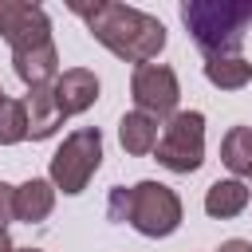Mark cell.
<instances>
[{"label": "cell", "instance_id": "cell-8", "mask_svg": "<svg viewBox=\"0 0 252 252\" xmlns=\"http://www.w3.org/2000/svg\"><path fill=\"white\" fill-rule=\"evenodd\" d=\"M12 71L16 79L35 91V87H51L59 79V51H55V39H43V43H32V47H16L12 51Z\"/></svg>", "mask_w": 252, "mask_h": 252}, {"label": "cell", "instance_id": "cell-21", "mask_svg": "<svg viewBox=\"0 0 252 252\" xmlns=\"http://www.w3.org/2000/svg\"><path fill=\"white\" fill-rule=\"evenodd\" d=\"M0 98H4V91H0Z\"/></svg>", "mask_w": 252, "mask_h": 252}, {"label": "cell", "instance_id": "cell-3", "mask_svg": "<svg viewBox=\"0 0 252 252\" xmlns=\"http://www.w3.org/2000/svg\"><path fill=\"white\" fill-rule=\"evenodd\" d=\"M98 165H102V134H98V126H83V130H71L63 138V146L51 154L47 181L55 185V193L79 197L91 185V177L98 173Z\"/></svg>", "mask_w": 252, "mask_h": 252}, {"label": "cell", "instance_id": "cell-4", "mask_svg": "<svg viewBox=\"0 0 252 252\" xmlns=\"http://www.w3.org/2000/svg\"><path fill=\"white\" fill-rule=\"evenodd\" d=\"M181 197L161 181H138L126 189V224H134L142 236L161 240L181 228Z\"/></svg>", "mask_w": 252, "mask_h": 252}, {"label": "cell", "instance_id": "cell-16", "mask_svg": "<svg viewBox=\"0 0 252 252\" xmlns=\"http://www.w3.org/2000/svg\"><path fill=\"white\" fill-rule=\"evenodd\" d=\"M28 138V106L24 98H0V146H16Z\"/></svg>", "mask_w": 252, "mask_h": 252}, {"label": "cell", "instance_id": "cell-11", "mask_svg": "<svg viewBox=\"0 0 252 252\" xmlns=\"http://www.w3.org/2000/svg\"><path fill=\"white\" fill-rule=\"evenodd\" d=\"M51 209H55V185L47 177H28L24 185H16V220L39 224L51 217Z\"/></svg>", "mask_w": 252, "mask_h": 252}, {"label": "cell", "instance_id": "cell-2", "mask_svg": "<svg viewBox=\"0 0 252 252\" xmlns=\"http://www.w3.org/2000/svg\"><path fill=\"white\" fill-rule=\"evenodd\" d=\"M181 24L205 59L240 55V43L252 28V4L248 0H185Z\"/></svg>", "mask_w": 252, "mask_h": 252}, {"label": "cell", "instance_id": "cell-1", "mask_svg": "<svg viewBox=\"0 0 252 252\" xmlns=\"http://www.w3.org/2000/svg\"><path fill=\"white\" fill-rule=\"evenodd\" d=\"M75 16L87 20V32L122 63H154L165 47V24L142 8L118 4V0H94V4H71Z\"/></svg>", "mask_w": 252, "mask_h": 252}, {"label": "cell", "instance_id": "cell-9", "mask_svg": "<svg viewBox=\"0 0 252 252\" xmlns=\"http://www.w3.org/2000/svg\"><path fill=\"white\" fill-rule=\"evenodd\" d=\"M51 87H55V98H59V106H63L67 118H71V114H83V110H91V106L98 102V75L87 71V67H67V71H59V79H55Z\"/></svg>", "mask_w": 252, "mask_h": 252}, {"label": "cell", "instance_id": "cell-12", "mask_svg": "<svg viewBox=\"0 0 252 252\" xmlns=\"http://www.w3.org/2000/svg\"><path fill=\"white\" fill-rule=\"evenodd\" d=\"M248 181H236V177H224V181H213L205 189V213L213 220H228V217H240L248 209Z\"/></svg>", "mask_w": 252, "mask_h": 252}, {"label": "cell", "instance_id": "cell-15", "mask_svg": "<svg viewBox=\"0 0 252 252\" xmlns=\"http://www.w3.org/2000/svg\"><path fill=\"white\" fill-rule=\"evenodd\" d=\"M205 79L220 91H240L252 83V63L244 55H213L205 59Z\"/></svg>", "mask_w": 252, "mask_h": 252}, {"label": "cell", "instance_id": "cell-10", "mask_svg": "<svg viewBox=\"0 0 252 252\" xmlns=\"http://www.w3.org/2000/svg\"><path fill=\"white\" fill-rule=\"evenodd\" d=\"M24 106H28V138H32V142L51 138V134L67 122V114H63V106H59V98H55V87H35V91H28Z\"/></svg>", "mask_w": 252, "mask_h": 252}, {"label": "cell", "instance_id": "cell-18", "mask_svg": "<svg viewBox=\"0 0 252 252\" xmlns=\"http://www.w3.org/2000/svg\"><path fill=\"white\" fill-rule=\"evenodd\" d=\"M217 252H252V240H240V236H232V240H224Z\"/></svg>", "mask_w": 252, "mask_h": 252}, {"label": "cell", "instance_id": "cell-5", "mask_svg": "<svg viewBox=\"0 0 252 252\" xmlns=\"http://www.w3.org/2000/svg\"><path fill=\"white\" fill-rule=\"evenodd\" d=\"M154 158L169 173H193L205 161V114L201 110H177L161 122Z\"/></svg>", "mask_w": 252, "mask_h": 252}, {"label": "cell", "instance_id": "cell-14", "mask_svg": "<svg viewBox=\"0 0 252 252\" xmlns=\"http://www.w3.org/2000/svg\"><path fill=\"white\" fill-rule=\"evenodd\" d=\"M220 161L236 181H252V126H232L220 138Z\"/></svg>", "mask_w": 252, "mask_h": 252}, {"label": "cell", "instance_id": "cell-22", "mask_svg": "<svg viewBox=\"0 0 252 252\" xmlns=\"http://www.w3.org/2000/svg\"><path fill=\"white\" fill-rule=\"evenodd\" d=\"M248 189H252V185H248Z\"/></svg>", "mask_w": 252, "mask_h": 252}, {"label": "cell", "instance_id": "cell-19", "mask_svg": "<svg viewBox=\"0 0 252 252\" xmlns=\"http://www.w3.org/2000/svg\"><path fill=\"white\" fill-rule=\"evenodd\" d=\"M16 244H12V236H8V228H0V252H12Z\"/></svg>", "mask_w": 252, "mask_h": 252}, {"label": "cell", "instance_id": "cell-7", "mask_svg": "<svg viewBox=\"0 0 252 252\" xmlns=\"http://www.w3.org/2000/svg\"><path fill=\"white\" fill-rule=\"evenodd\" d=\"M0 35L4 43L16 51V47H32V43H43L51 39V20L39 4H28V0H0Z\"/></svg>", "mask_w": 252, "mask_h": 252}, {"label": "cell", "instance_id": "cell-13", "mask_svg": "<svg viewBox=\"0 0 252 252\" xmlns=\"http://www.w3.org/2000/svg\"><path fill=\"white\" fill-rule=\"evenodd\" d=\"M158 134H161V130H158V118H150V114H142V110H126L122 122H118V142H122V150H126L130 158L154 154Z\"/></svg>", "mask_w": 252, "mask_h": 252}, {"label": "cell", "instance_id": "cell-17", "mask_svg": "<svg viewBox=\"0 0 252 252\" xmlns=\"http://www.w3.org/2000/svg\"><path fill=\"white\" fill-rule=\"evenodd\" d=\"M8 220H16V185L0 181V228H8Z\"/></svg>", "mask_w": 252, "mask_h": 252}, {"label": "cell", "instance_id": "cell-6", "mask_svg": "<svg viewBox=\"0 0 252 252\" xmlns=\"http://www.w3.org/2000/svg\"><path fill=\"white\" fill-rule=\"evenodd\" d=\"M130 94H134V110L161 122V118L177 114V98H181L177 71L165 63H142L130 75Z\"/></svg>", "mask_w": 252, "mask_h": 252}, {"label": "cell", "instance_id": "cell-20", "mask_svg": "<svg viewBox=\"0 0 252 252\" xmlns=\"http://www.w3.org/2000/svg\"><path fill=\"white\" fill-rule=\"evenodd\" d=\"M12 252H43V248H12Z\"/></svg>", "mask_w": 252, "mask_h": 252}]
</instances>
